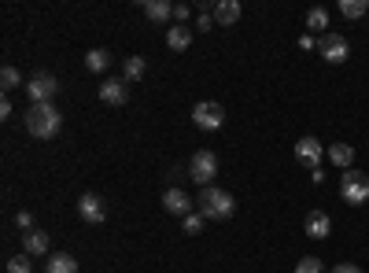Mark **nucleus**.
I'll return each instance as SVG.
<instances>
[{"mask_svg": "<svg viewBox=\"0 0 369 273\" xmlns=\"http://www.w3.org/2000/svg\"><path fill=\"white\" fill-rule=\"evenodd\" d=\"M23 122H26L30 137H37V140H52V137L59 133V125H63V115L52 108V103H30L26 115H23Z\"/></svg>", "mask_w": 369, "mask_h": 273, "instance_id": "nucleus-1", "label": "nucleus"}, {"mask_svg": "<svg viewBox=\"0 0 369 273\" xmlns=\"http://www.w3.org/2000/svg\"><path fill=\"white\" fill-rule=\"evenodd\" d=\"M233 211H236V203H233V196L226 192V188L207 185L200 192V215L207 222H226V218H233Z\"/></svg>", "mask_w": 369, "mask_h": 273, "instance_id": "nucleus-2", "label": "nucleus"}, {"mask_svg": "<svg viewBox=\"0 0 369 273\" xmlns=\"http://www.w3.org/2000/svg\"><path fill=\"white\" fill-rule=\"evenodd\" d=\"M340 196L351 203V207H362L369 200V177L362 170H343L340 177Z\"/></svg>", "mask_w": 369, "mask_h": 273, "instance_id": "nucleus-3", "label": "nucleus"}, {"mask_svg": "<svg viewBox=\"0 0 369 273\" xmlns=\"http://www.w3.org/2000/svg\"><path fill=\"white\" fill-rule=\"evenodd\" d=\"M192 122L200 125V130L214 133V130H222V122H226V111H222V103H214V100H203L192 108Z\"/></svg>", "mask_w": 369, "mask_h": 273, "instance_id": "nucleus-4", "label": "nucleus"}, {"mask_svg": "<svg viewBox=\"0 0 369 273\" xmlns=\"http://www.w3.org/2000/svg\"><path fill=\"white\" fill-rule=\"evenodd\" d=\"M214 174H218V159H214V152H196L192 155V163H188V177L192 181L207 188L214 181Z\"/></svg>", "mask_w": 369, "mask_h": 273, "instance_id": "nucleus-5", "label": "nucleus"}, {"mask_svg": "<svg viewBox=\"0 0 369 273\" xmlns=\"http://www.w3.org/2000/svg\"><path fill=\"white\" fill-rule=\"evenodd\" d=\"M318 52H321V59H325V63H343L347 56H351V45H347V37H343V34H321Z\"/></svg>", "mask_w": 369, "mask_h": 273, "instance_id": "nucleus-6", "label": "nucleus"}, {"mask_svg": "<svg viewBox=\"0 0 369 273\" xmlns=\"http://www.w3.org/2000/svg\"><path fill=\"white\" fill-rule=\"evenodd\" d=\"M26 93H30L34 103H52V96L59 93V81H56L52 74H34V78L26 81Z\"/></svg>", "mask_w": 369, "mask_h": 273, "instance_id": "nucleus-7", "label": "nucleus"}, {"mask_svg": "<svg viewBox=\"0 0 369 273\" xmlns=\"http://www.w3.org/2000/svg\"><path fill=\"white\" fill-rule=\"evenodd\" d=\"M78 215H81V222L100 225V222L107 218V203H103V196H96V192H81V200H78Z\"/></svg>", "mask_w": 369, "mask_h": 273, "instance_id": "nucleus-8", "label": "nucleus"}, {"mask_svg": "<svg viewBox=\"0 0 369 273\" xmlns=\"http://www.w3.org/2000/svg\"><path fill=\"white\" fill-rule=\"evenodd\" d=\"M295 159H299L303 166H310V174L321 170V144H318V137H303V140L295 144Z\"/></svg>", "mask_w": 369, "mask_h": 273, "instance_id": "nucleus-9", "label": "nucleus"}, {"mask_svg": "<svg viewBox=\"0 0 369 273\" xmlns=\"http://www.w3.org/2000/svg\"><path fill=\"white\" fill-rule=\"evenodd\" d=\"M163 207H166L170 215H178V218L192 215V200H188V192H181V188H166V192H163Z\"/></svg>", "mask_w": 369, "mask_h": 273, "instance_id": "nucleus-10", "label": "nucleus"}, {"mask_svg": "<svg viewBox=\"0 0 369 273\" xmlns=\"http://www.w3.org/2000/svg\"><path fill=\"white\" fill-rule=\"evenodd\" d=\"M100 100L111 103V108H122V103L129 100V89H126V78H111L100 86Z\"/></svg>", "mask_w": 369, "mask_h": 273, "instance_id": "nucleus-11", "label": "nucleus"}, {"mask_svg": "<svg viewBox=\"0 0 369 273\" xmlns=\"http://www.w3.org/2000/svg\"><path fill=\"white\" fill-rule=\"evenodd\" d=\"M303 229H307L310 240H325V237L333 233V222H329V215H325V211H310L307 222H303Z\"/></svg>", "mask_w": 369, "mask_h": 273, "instance_id": "nucleus-12", "label": "nucleus"}, {"mask_svg": "<svg viewBox=\"0 0 369 273\" xmlns=\"http://www.w3.org/2000/svg\"><path fill=\"white\" fill-rule=\"evenodd\" d=\"M214 23L218 26L241 23V4H236V0H218V4H214Z\"/></svg>", "mask_w": 369, "mask_h": 273, "instance_id": "nucleus-13", "label": "nucleus"}, {"mask_svg": "<svg viewBox=\"0 0 369 273\" xmlns=\"http://www.w3.org/2000/svg\"><path fill=\"white\" fill-rule=\"evenodd\" d=\"M23 247H26V255H45L52 247V240L45 229H30V233H23Z\"/></svg>", "mask_w": 369, "mask_h": 273, "instance_id": "nucleus-14", "label": "nucleus"}, {"mask_svg": "<svg viewBox=\"0 0 369 273\" xmlns=\"http://www.w3.org/2000/svg\"><path fill=\"white\" fill-rule=\"evenodd\" d=\"M141 11L151 19V23H166V19L173 15L170 0H141Z\"/></svg>", "mask_w": 369, "mask_h": 273, "instance_id": "nucleus-15", "label": "nucleus"}, {"mask_svg": "<svg viewBox=\"0 0 369 273\" xmlns=\"http://www.w3.org/2000/svg\"><path fill=\"white\" fill-rule=\"evenodd\" d=\"M166 45H170V52H185L192 45V30L188 26H170L166 30Z\"/></svg>", "mask_w": 369, "mask_h": 273, "instance_id": "nucleus-16", "label": "nucleus"}, {"mask_svg": "<svg viewBox=\"0 0 369 273\" xmlns=\"http://www.w3.org/2000/svg\"><path fill=\"white\" fill-rule=\"evenodd\" d=\"M49 273H78L74 255H67V251H56V255L49 259Z\"/></svg>", "mask_w": 369, "mask_h": 273, "instance_id": "nucleus-17", "label": "nucleus"}, {"mask_svg": "<svg viewBox=\"0 0 369 273\" xmlns=\"http://www.w3.org/2000/svg\"><path fill=\"white\" fill-rule=\"evenodd\" d=\"M85 67H89V71H107V67H111V52H107V48H93L89 56H85Z\"/></svg>", "mask_w": 369, "mask_h": 273, "instance_id": "nucleus-18", "label": "nucleus"}, {"mask_svg": "<svg viewBox=\"0 0 369 273\" xmlns=\"http://www.w3.org/2000/svg\"><path fill=\"white\" fill-rule=\"evenodd\" d=\"M329 159L340 166V170H351V159H355V148H347V144H333L329 148Z\"/></svg>", "mask_w": 369, "mask_h": 273, "instance_id": "nucleus-19", "label": "nucleus"}, {"mask_svg": "<svg viewBox=\"0 0 369 273\" xmlns=\"http://www.w3.org/2000/svg\"><path fill=\"white\" fill-rule=\"evenodd\" d=\"M369 11V0H340V15L343 19H362Z\"/></svg>", "mask_w": 369, "mask_h": 273, "instance_id": "nucleus-20", "label": "nucleus"}, {"mask_svg": "<svg viewBox=\"0 0 369 273\" xmlns=\"http://www.w3.org/2000/svg\"><path fill=\"white\" fill-rule=\"evenodd\" d=\"M144 67H148V63H144L141 56H129V59L122 63V74H126V81H137V78L144 74Z\"/></svg>", "mask_w": 369, "mask_h": 273, "instance_id": "nucleus-21", "label": "nucleus"}, {"mask_svg": "<svg viewBox=\"0 0 369 273\" xmlns=\"http://www.w3.org/2000/svg\"><path fill=\"white\" fill-rule=\"evenodd\" d=\"M307 26L310 30H325V26H329V11H325V8H310L307 11Z\"/></svg>", "mask_w": 369, "mask_h": 273, "instance_id": "nucleus-22", "label": "nucleus"}, {"mask_svg": "<svg viewBox=\"0 0 369 273\" xmlns=\"http://www.w3.org/2000/svg\"><path fill=\"white\" fill-rule=\"evenodd\" d=\"M34 269V262H30V255L23 251V255H15V259H8V273H30Z\"/></svg>", "mask_w": 369, "mask_h": 273, "instance_id": "nucleus-23", "label": "nucleus"}, {"mask_svg": "<svg viewBox=\"0 0 369 273\" xmlns=\"http://www.w3.org/2000/svg\"><path fill=\"white\" fill-rule=\"evenodd\" d=\"M19 81H23V74H19L15 67H4V71H0V86H4V89H15Z\"/></svg>", "mask_w": 369, "mask_h": 273, "instance_id": "nucleus-24", "label": "nucleus"}, {"mask_svg": "<svg viewBox=\"0 0 369 273\" xmlns=\"http://www.w3.org/2000/svg\"><path fill=\"white\" fill-rule=\"evenodd\" d=\"M295 273H325V266H321V259H299V266H295Z\"/></svg>", "mask_w": 369, "mask_h": 273, "instance_id": "nucleus-25", "label": "nucleus"}, {"mask_svg": "<svg viewBox=\"0 0 369 273\" xmlns=\"http://www.w3.org/2000/svg\"><path fill=\"white\" fill-rule=\"evenodd\" d=\"M203 222H207L203 215H188V218H185V233H188V237H196L200 229H203Z\"/></svg>", "mask_w": 369, "mask_h": 273, "instance_id": "nucleus-26", "label": "nucleus"}, {"mask_svg": "<svg viewBox=\"0 0 369 273\" xmlns=\"http://www.w3.org/2000/svg\"><path fill=\"white\" fill-rule=\"evenodd\" d=\"M192 15V8L188 4H173V19H178V26H185V19Z\"/></svg>", "mask_w": 369, "mask_h": 273, "instance_id": "nucleus-27", "label": "nucleus"}, {"mask_svg": "<svg viewBox=\"0 0 369 273\" xmlns=\"http://www.w3.org/2000/svg\"><path fill=\"white\" fill-rule=\"evenodd\" d=\"M15 225L23 229V233H30V229H34V215H30V211H23V215L15 218Z\"/></svg>", "mask_w": 369, "mask_h": 273, "instance_id": "nucleus-28", "label": "nucleus"}, {"mask_svg": "<svg viewBox=\"0 0 369 273\" xmlns=\"http://www.w3.org/2000/svg\"><path fill=\"white\" fill-rule=\"evenodd\" d=\"M333 273H362L355 262H340V266H333Z\"/></svg>", "mask_w": 369, "mask_h": 273, "instance_id": "nucleus-29", "label": "nucleus"}]
</instances>
